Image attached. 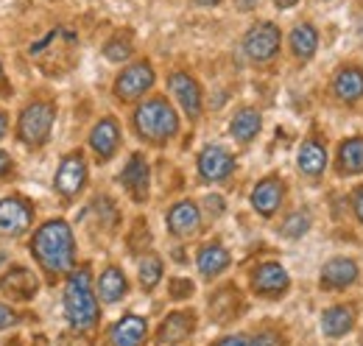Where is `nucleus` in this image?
I'll list each match as a JSON object with an SVG mask.
<instances>
[{
    "mask_svg": "<svg viewBox=\"0 0 363 346\" xmlns=\"http://www.w3.org/2000/svg\"><path fill=\"white\" fill-rule=\"evenodd\" d=\"M282 196H285V190H282V184H279V179H263L255 190H252V207L260 213V216H274L277 210H279V204H282Z\"/></svg>",
    "mask_w": 363,
    "mask_h": 346,
    "instance_id": "nucleus-17",
    "label": "nucleus"
},
{
    "mask_svg": "<svg viewBox=\"0 0 363 346\" xmlns=\"http://www.w3.org/2000/svg\"><path fill=\"white\" fill-rule=\"evenodd\" d=\"M168 86L174 92V98L179 101V106L187 112V118H199L201 115V86L193 76L187 73H171Z\"/></svg>",
    "mask_w": 363,
    "mask_h": 346,
    "instance_id": "nucleus-12",
    "label": "nucleus"
},
{
    "mask_svg": "<svg viewBox=\"0 0 363 346\" xmlns=\"http://www.w3.org/2000/svg\"><path fill=\"white\" fill-rule=\"evenodd\" d=\"M31 221H34V207L26 199L9 196L0 201V235L3 238H17L28 232Z\"/></svg>",
    "mask_w": 363,
    "mask_h": 346,
    "instance_id": "nucleus-6",
    "label": "nucleus"
},
{
    "mask_svg": "<svg viewBox=\"0 0 363 346\" xmlns=\"http://www.w3.org/2000/svg\"><path fill=\"white\" fill-rule=\"evenodd\" d=\"M333 92L344 101V104H355L363 98V70L361 67H344L338 70L335 82H333Z\"/></svg>",
    "mask_w": 363,
    "mask_h": 346,
    "instance_id": "nucleus-21",
    "label": "nucleus"
},
{
    "mask_svg": "<svg viewBox=\"0 0 363 346\" xmlns=\"http://www.w3.org/2000/svg\"><path fill=\"white\" fill-rule=\"evenodd\" d=\"M201 226V213L193 201H179L171 207L168 213V229L177 235V238H193Z\"/></svg>",
    "mask_w": 363,
    "mask_h": 346,
    "instance_id": "nucleus-15",
    "label": "nucleus"
},
{
    "mask_svg": "<svg viewBox=\"0 0 363 346\" xmlns=\"http://www.w3.org/2000/svg\"><path fill=\"white\" fill-rule=\"evenodd\" d=\"M9 171H11V160H9V154H6V151H0V179H3Z\"/></svg>",
    "mask_w": 363,
    "mask_h": 346,
    "instance_id": "nucleus-37",
    "label": "nucleus"
},
{
    "mask_svg": "<svg viewBox=\"0 0 363 346\" xmlns=\"http://www.w3.org/2000/svg\"><path fill=\"white\" fill-rule=\"evenodd\" d=\"M3 134H6V115L0 112V137H3Z\"/></svg>",
    "mask_w": 363,
    "mask_h": 346,
    "instance_id": "nucleus-41",
    "label": "nucleus"
},
{
    "mask_svg": "<svg viewBox=\"0 0 363 346\" xmlns=\"http://www.w3.org/2000/svg\"><path fill=\"white\" fill-rule=\"evenodd\" d=\"M243 50L252 62H269L279 50V28L274 23H257L246 31Z\"/></svg>",
    "mask_w": 363,
    "mask_h": 346,
    "instance_id": "nucleus-5",
    "label": "nucleus"
},
{
    "mask_svg": "<svg viewBox=\"0 0 363 346\" xmlns=\"http://www.w3.org/2000/svg\"><path fill=\"white\" fill-rule=\"evenodd\" d=\"M338 171L341 173H363V137H352L341 143L338 148Z\"/></svg>",
    "mask_w": 363,
    "mask_h": 346,
    "instance_id": "nucleus-26",
    "label": "nucleus"
},
{
    "mask_svg": "<svg viewBox=\"0 0 363 346\" xmlns=\"http://www.w3.org/2000/svg\"><path fill=\"white\" fill-rule=\"evenodd\" d=\"M193 327H196V316H193L190 310L171 313V316L162 321V327H160V333H157V341H160V344H179V341H184V338L193 333Z\"/></svg>",
    "mask_w": 363,
    "mask_h": 346,
    "instance_id": "nucleus-18",
    "label": "nucleus"
},
{
    "mask_svg": "<svg viewBox=\"0 0 363 346\" xmlns=\"http://www.w3.org/2000/svg\"><path fill=\"white\" fill-rule=\"evenodd\" d=\"M154 86V67L148 62H137L132 67H126L118 82H115V95L123 98V101H132L140 98L143 92H148Z\"/></svg>",
    "mask_w": 363,
    "mask_h": 346,
    "instance_id": "nucleus-7",
    "label": "nucleus"
},
{
    "mask_svg": "<svg viewBox=\"0 0 363 346\" xmlns=\"http://www.w3.org/2000/svg\"><path fill=\"white\" fill-rule=\"evenodd\" d=\"M318 48V34L311 23H299L291 31V50L296 59H311Z\"/></svg>",
    "mask_w": 363,
    "mask_h": 346,
    "instance_id": "nucleus-25",
    "label": "nucleus"
},
{
    "mask_svg": "<svg viewBox=\"0 0 363 346\" xmlns=\"http://www.w3.org/2000/svg\"><path fill=\"white\" fill-rule=\"evenodd\" d=\"M235 3H238V9H240V11H249V9H255L260 0H235Z\"/></svg>",
    "mask_w": 363,
    "mask_h": 346,
    "instance_id": "nucleus-38",
    "label": "nucleus"
},
{
    "mask_svg": "<svg viewBox=\"0 0 363 346\" xmlns=\"http://www.w3.org/2000/svg\"><path fill=\"white\" fill-rule=\"evenodd\" d=\"M104 56L109 62H126L132 56V37L129 34H115L109 43L104 45Z\"/></svg>",
    "mask_w": 363,
    "mask_h": 346,
    "instance_id": "nucleus-29",
    "label": "nucleus"
},
{
    "mask_svg": "<svg viewBox=\"0 0 363 346\" xmlns=\"http://www.w3.org/2000/svg\"><path fill=\"white\" fill-rule=\"evenodd\" d=\"M288 285H291V277H288V271L279 262H263L252 274V288L260 296H269V299L282 296L288 291Z\"/></svg>",
    "mask_w": 363,
    "mask_h": 346,
    "instance_id": "nucleus-9",
    "label": "nucleus"
},
{
    "mask_svg": "<svg viewBox=\"0 0 363 346\" xmlns=\"http://www.w3.org/2000/svg\"><path fill=\"white\" fill-rule=\"evenodd\" d=\"M216 346H249V341L243 335H227V338H221Z\"/></svg>",
    "mask_w": 363,
    "mask_h": 346,
    "instance_id": "nucleus-35",
    "label": "nucleus"
},
{
    "mask_svg": "<svg viewBox=\"0 0 363 346\" xmlns=\"http://www.w3.org/2000/svg\"><path fill=\"white\" fill-rule=\"evenodd\" d=\"M121 182H123V187L132 193L135 201H145V199H148V165H145V157L135 154V157L126 162L123 173H121Z\"/></svg>",
    "mask_w": 363,
    "mask_h": 346,
    "instance_id": "nucleus-16",
    "label": "nucleus"
},
{
    "mask_svg": "<svg viewBox=\"0 0 363 346\" xmlns=\"http://www.w3.org/2000/svg\"><path fill=\"white\" fill-rule=\"evenodd\" d=\"M352 204H355V216H358V221L363 223V184L355 190V196H352Z\"/></svg>",
    "mask_w": 363,
    "mask_h": 346,
    "instance_id": "nucleus-36",
    "label": "nucleus"
},
{
    "mask_svg": "<svg viewBox=\"0 0 363 346\" xmlns=\"http://www.w3.org/2000/svg\"><path fill=\"white\" fill-rule=\"evenodd\" d=\"M65 313H67L70 327L76 330H90L98 321V302L92 294V279L87 268H79L70 274L65 285Z\"/></svg>",
    "mask_w": 363,
    "mask_h": 346,
    "instance_id": "nucleus-2",
    "label": "nucleus"
},
{
    "mask_svg": "<svg viewBox=\"0 0 363 346\" xmlns=\"http://www.w3.org/2000/svg\"><path fill=\"white\" fill-rule=\"evenodd\" d=\"M196 3H199V6H218L221 0H196Z\"/></svg>",
    "mask_w": 363,
    "mask_h": 346,
    "instance_id": "nucleus-40",
    "label": "nucleus"
},
{
    "mask_svg": "<svg viewBox=\"0 0 363 346\" xmlns=\"http://www.w3.org/2000/svg\"><path fill=\"white\" fill-rule=\"evenodd\" d=\"M31 252L37 262L45 268L50 277L65 274L73 268L76 260V240L73 232L65 221H48L37 229L34 240H31Z\"/></svg>",
    "mask_w": 363,
    "mask_h": 346,
    "instance_id": "nucleus-1",
    "label": "nucleus"
},
{
    "mask_svg": "<svg viewBox=\"0 0 363 346\" xmlns=\"http://www.w3.org/2000/svg\"><path fill=\"white\" fill-rule=\"evenodd\" d=\"M0 291H3L9 299L28 302V299L37 296V291H40V279L34 277V271L17 265V268H11V271H6V274L0 277Z\"/></svg>",
    "mask_w": 363,
    "mask_h": 346,
    "instance_id": "nucleus-11",
    "label": "nucleus"
},
{
    "mask_svg": "<svg viewBox=\"0 0 363 346\" xmlns=\"http://www.w3.org/2000/svg\"><path fill=\"white\" fill-rule=\"evenodd\" d=\"M199 271H201V277H207V279H213V277H218L221 271H227L229 265V252L221 246V243H207V246H201V252H199Z\"/></svg>",
    "mask_w": 363,
    "mask_h": 346,
    "instance_id": "nucleus-22",
    "label": "nucleus"
},
{
    "mask_svg": "<svg viewBox=\"0 0 363 346\" xmlns=\"http://www.w3.org/2000/svg\"><path fill=\"white\" fill-rule=\"evenodd\" d=\"M145 333H148L145 318H140V316H135V313H129V316H123L121 321L112 324V330H109V344L112 346H143Z\"/></svg>",
    "mask_w": 363,
    "mask_h": 346,
    "instance_id": "nucleus-14",
    "label": "nucleus"
},
{
    "mask_svg": "<svg viewBox=\"0 0 363 346\" xmlns=\"http://www.w3.org/2000/svg\"><path fill=\"white\" fill-rule=\"evenodd\" d=\"M207 210H210L213 216H221V213H224V199H221V196H210V199H207Z\"/></svg>",
    "mask_w": 363,
    "mask_h": 346,
    "instance_id": "nucleus-34",
    "label": "nucleus"
},
{
    "mask_svg": "<svg viewBox=\"0 0 363 346\" xmlns=\"http://www.w3.org/2000/svg\"><path fill=\"white\" fill-rule=\"evenodd\" d=\"M160 279H162V260L157 255H148V257L140 260V285L145 291H151V288H157Z\"/></svg>",
    "mask_w": 363,
    "mask_h": 346,
    "instance_id": "nucleus-28",
    "label": "nucleus"
},
{
    "mask_svg": "<svg viewBox=\"0 0 363 346\" xmlns=\"http://www.w3.org/2000/svg\"><path fill=\"white\" fill-rule=\"evenodd\" d=\"M135 129L143 140L165 143V140H171L179 131V118H177L174 106L165 98H151V101L137 106Z\"/></svg>",
    "mask_w": 363,
    "mask_h": 346,
    "instance_id": "nucleus-3",
    "label": "nucleus"
},
{
    "mask_svg": "<svg viewBox=\"0 0 363 346\" xmlns=\"http://www.w3.org/2000/svg\"><path fill=\"white\" fill-rule=\"evenodd\" d=\"M20 321V316L9 307V304H3L0 302V330H9V327H14Z\"/></svg>",
    "mask_w": 363,
    "mask_h": 346,
    "instance_id": "nucleus-33",
    "label": "nucleus"
},
{
    "mask_svg": "<svg viewBox=\"0 0 363 346\" xmlns=\"http://www.w3.org/2000/svg\"><path fill=\"white\" fill-rule=\"evenodd\" d=\"M327 168V151L316 140H305L299 148V171L308 176H318Z\"/></svg>",
    "mask_w": 363,
    "mask_h": 346,
    "instance_id": "nucleus-24",
    "label": "nucleus"
},
{
    "mask_svg": "<svg viewBox=\"0 0 363 346\" xmlns=\"http://www.w3.org/2000/svg\"><path fill=\"white\" fill-rule=\"evenodd\" d=\"M126 291H129V282H126V277H123L121 268L112 265V268H106V271L101 274V279H98V296L106 304L121 302V299L126 296Z\"/></svg>",
    "mask_w": 363,
    "mask_h": 346,
    "instance_id": "nucleus-23",
    "label": "nucleus"
},
{
    "mask_svg": "<svg viewBox=\"0 0 363 346\" xmlns=\"http://www.w3.org/2000/svg\"><path fill=\"white\" fill-rule=\"evenodd\" d=\"M249 346H285V344H282V335L266 330V333H257V335L249 341Z\"/></svg>",
    "mask_w": 363,
    "mask_h": 346,
    "instance_id": "nucleus-31",
    "label": "nucleus"
},
{
    "mask_svg": "<svg viewBox=\"0 0 363 346\" xmlns=\"http://www.w3.org/2000/svg\"><path fill=\"white\" fill-rule=\"evenodd\" d=\"M118 145H121V129H118V123L112 118L98 121L95 129L90 131V148L98 154V160L101 162L112 160L115 151H118Z\"/></svg>",
    "mask_w": 363,
    "mask_h": 346,
    "instance_id": "nucleus-13",
    "label": "nucleus"
},
{
    "mask_svg": "<svg viewBox=\"0 0 363 346\" xmlns=\"http://www.w3.org/2000/svg\"><path fill=\"white\" fill-rule=\"evenodd\" d=\"M299 0H274V6H279V9H291V6H296Z\"/></svg>",
    "mask_w": 363,
    "mask_h": 346,
    "instance_id": "nucleus-39",
    "label": "nucleus"
},
{
    "mask_svg": "<svg viewBox=\"0 0 363 346\" xmlns=\"http://www.w3.org/2000/svg\"><path fill=\"white\" fill-rule=\"evenodd\" d=\"M0 89H6V76H3V67H0Z\"/></svg>",
    "mask_w": 363,
    "mask_h": 346,
    "instance_id": "nucleus-42",
    "label": "nucleus"
},
{
    "mask_svg": "<svg viewBox=\"0 0 363 346\" xmlns=\"http://www.w3.org/2000/svg\"><path fill=\"white\" fill-rule=\"evenodd\" d=\"M193 294V282L190 279H171V296L174 299H187Z\"/></svg>",
    "mask_w": 363,
    "mask_h": 346,
    "instance_id": "nucleus-32",
    "label": "nucleus"
},
{
    "mask_svg": "<svg viewBox=\"0 0 363 346\" xmlns=\"http://www.w3.org/2000/svg\"><path fill=\"white\" fill-rule=\"evenodd\" d=\"M358 279V265L347 257H335L330 260L321 271V285L324 288H347Z\"/></svg>",
    "mask_w": 363,
    "mask_h": 346,
    "instance_id": "nucleus-20",
    "label": "nucleus"
},
{
    "mask_svg": "<svg viewBox=\"0 0 363 346\" xmlns=\"http://www.w3.org/2000/svg\"><path fill=\"white\" fill-rule=\"evenodd\" d=\"M308 229H311V216L308 213H294V216L285 218V223H282V235L285 238H302Z\"/></svg>",
    "mask_w": 363,
    "mask_h": 346,
    "instance_id": "nucleus-30",
    "label": "nucleus"
},
{
    "mask_svg": "<svg viewBox=\"0 0 363 346\" xmlns=\"http://www.w3.org/2000/svg\"><path fill=\"white\" fill-rule=\"evenodd\" d=\"M263 126V121H260V115L255 112V109H240L235 118H232V137L235 140H240V143H249V140H255L257 137V131Z\"/></svg>",
    "mask_w": 363,
    "mask_h": 346,
    "instance_id": "nucleus-27",
    "label": "nucleus"
},
{
    "mask_svg": "<svg viewBox=\"0 0 363 346\" xmlns=\"http://www.w3.org/2000/svg\"><path fill=\"white\" fill-rule=\"evenodd\" d=\"M87 182V165H84V157L76 151V154H67L56 171V190L65 196V199H73L82 193Z\"/></svg>",
    "mask_w": 363,
    "mask_h": 346,
    "instance_id": "nucleus-8",
    "label": "nucleus"
},
{
    "mask_svg": "<svg viewBox=\"0 0 363 346\" xmlns=\"http://www.w3.org/2000/svg\"><path fill=\"white\" fill-rule=\"evenodd\" d=\"M352 324H355V307H350V304H335V307L324 310V316H321V330L330 338L347 335L352 330Z\"/></svg>",
    "mask_w": 363,
    "mask_h": 346,
    "instance_id": "nucleus-19",
    "label": "nucleus"
},
{
    "mask_svg": "<svg viewBox=\"0 0 363 346\" xmlns=\"http://www.w3.org/2000/svg\"><path fill=\"white\" fill-rule=\"evenodd\" d=\"M235 171V160L227 148L221 145H207L199 154V176L204 182H224Z\"/></svg>",
    "mask_w": 363,
    "mask_h": 346,
    "instance_id": "nucleus-10",
    "label": "nucleus"
},
{
    "mask_svg": "<svg viewBox=\"0 0 363 346\" xmlns=\"http://www.w3.org/2000/svg\"><path fill=\"white\" fill-rule=\"evenodd\" d=\"M53 121H56L53 104H48V101H34V104H28V106L23 109V115H20V121H17V137H20L26 145L37 148V145H43L48 137H50Z\"/></svg>",
    "mask_w": 363,
    "mask_h": 346,
    "instance_id": "nucleus-4",
    "label": "nucleus"
}]
</instances>
